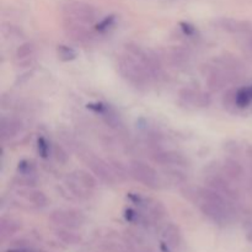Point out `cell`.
I'll list each match as a JSON object with an SVG mask.
<instances>
[{
  "mask_svg": "<svg viewBox=\"0 0 252 252\" xmlns=\"http://www.w3.org/2000/svg\"><path fill=\"white\" fill-rule=\"evenodd\" d=\"M142 252H153V251H150V250H144V251H142Z\"/></svg>",
  "mask_w": 252,
  "mask_h": 252,
  "instance_id": "31",
  "label": "cell"
},
{
  "mask_svg": "<svg viewBox=\"0 0 252 252\" xmlns=\"http://www.w3.org/2000/svg\"><path fill=\"white\" fill-rule=\"evenodd\" d=\"M6 252H41V251H37L34 250V249L27 248V246H19V248L9 249Z\"/></svg>",
  "mask_w": 252,
  "mask_h": 252,
  "instance_id": "29",
  "label": "cell"
},
{
  "mask_svg": "<svg viewBox=\"0 0 252 252\" xmlns=\"http://www.w3.org/2000/svg\"><path fill=\"white\" fill-rule=\"evenodd\" d=\"M86 164L90 167L93 174L97 179H100L101 181L105 182V184L115 185L118 181L117 176L113 172L112 166L106 160L101 159V158L96 157V155H88L86 157Z\"/></svg>",
  "mask_w": 252,
  "mask_h": 252,
  "instance_id": "9",
  "label": "cell"
},
{
  "mask_svg": "<svg viewBox=\"0 0 252 252\" xmlns=\"http://www.w3.org/2000/svg\"><path fill=\"white\" fill-rule=\"evenodd\" d=\"M113 22H115V16H107V17H105V19L101 20L100 22H97V24L95 25L96 31H97V32H105V31H107V30L110 29L111 26H112Z\"/></svg>",
  "mask_w": 252,
  "mask_h": 252,
  "instance_id": "27",
  "label": "cell"
},
{
  "mask_svg": "<svg viewBox=\"0 0 252 252\" xmlns=\"http://www.w3.org/2000/svg\"><path fill=\"white\" fill-rule=\"evenodd\" d=\"M252 102V86L235 91V107L246 108Z\"/></svg>",
  "mask_w": 252,
  "mask_h": 252,
  "instance_id": "22",
  "label": "cell"
},
{
  "mask_svg": "<svg viewBox=\"0 0 252 252\" xmlns=\"http://www.w3.org/2000/svg\"><path fill=\"white\" fill-rule=\"evenodd\" d=\"M37 150H38V154L41 155V158H43V159H47V158L51 157L52 147L48 144L46 138L39 137L38 139H37Z\"/></svg>",
  "mask_w": 252,
  "mask_h": 252,
  "instance_id": "25",
  "label": "cell"
},
{
  "mask_svg": "<svg viewBox=\"0 0 252 252\" xmlns=\"http://www.w3.org/2000/svg\"><path fill=\"white\" fill-rule=\"evenodd\" d=\"M1 139H11L16 137L21 132V122H19L15 118L2 117L1 118Z\"/></svg>",
  "mask_w": 252,
  "mask_h": 252,
  "instance_id": "18",
  "label": "cell"
},
{
  "mask_svg": "<svg viewBox=\"0 0 252 252\" xmlns=\"http://www.w3.org/2000/svg\"><path fill=\"white\" fill-rule=\"evenodd\" d=\"M181 29L184 30V32L187 36H193L196 33V29L189 24H186V22H181Z\"/></svg>",
  "mask_w": 252,
  "mask_h": 252,
  "instance_id": "28",
  "label": "cell"
},
{
  "mask_svg": "<svg viewBox=\"0 0 252 252\" xmlns=\"http://www.w3.org/2000/svg\"><path fill=\"white\" fill-rule=\"evenodd\" d=\"M153 160L158 164H161L164 166H187L189 160L186 159L184 154L180 152H175V150H160V152H155L152 155Z\"/></svg>",
  "mask_w": 252,
  "mask_h": 252,
  "instance_id": "12",
  "label": "cell"
},
{
  "mask_svg": "<svg viewBox=\"0 0 252 252\" xmlns=\"http://www.w3.org/2000/svg\"><path fill=\"white\" fill-rule=\"evenodd\" d=\"M180 100L187 106L193 107H207L211 103V97L206 93L194 89H182L179 94Z\"/></svg>",
  "mask_w": 252,
  "mask_h": 252,
  "instance_id": "13",
  "label": "cell"
},
{
  "mask_svg": "<svg viewBox=\"0 0 252 252\" xmlns=\"http://www.w3.org/2000/svg\"><path fill=\"white\" fill-rule=\"evenodd\" d=\"M117 65L121 75L137 89H145L153 79L144 64L126 51L118 57Z\"/></svg>",
  "mask_w": 252,
  "mask_h": 252,
  "instance_id": "2",
  "label": "cell"
},
{
  "mask_svg": "<svg viewBox=\"0 0 252 252\" xmlns=\"http://www.w3.org/2000/svg\"><path fill=\"white\" fill-rule=\"evenodd\" d=\"M34 52H36V49H34L33 44L27 42V43L21 44V46L17 48L16 56L15 57H16L17 61H20V63H26L30 59L33 58Z\"/></svg>",
  "mask_w": 252,
  "mask_h": 252,
  "instance_id": "23",
  "label": "cell"
},
{
  "mask_svg": "<svg viewBox=\"0 0 252 252\" xmlns=\"http://www.w3.org/2000/svg\"><path fill=\"white\" fill-rule=\"evenodd\" d=\"M223 174L231 181H238L243 177L244 169L238 161L233 159H225L223 164Z\"/></svg>",
  "mask_w": 252,
  "mask_h": 252,
  "instance_id": "19",
  "label": "cell"
},
{
  "mask_svg": "<svg viewBox=\"0 0 252 252\" xmlns=\"http://www.w3.org/2000/svg\"><path fill=\"white\" fill-rule=\"evenodd\" d=\"M245 230H246V235H248L249 240L252 241V217L248 218V220L245 221Z\"/></svg>",
  "mask_w": 252,
  "mask_h": 252,
  "instance_id": "30",
  "label": "cell"
},
{
  "mask_svg": "<svg viewBox=\"0 0 252 252\" xmlns=\"http://www.w3.org/2000/svg\"><path fill=\"white\" fill-rule=\"evenodd\" d=\"M63 14L65 19L90 25L98 19V12L93 5L78 0H69L63 5Z\"/></svg>",
  "mask_w": 252,
  "mask_h": 252,
  "instance_id": "4",
  "label": "cell"
},
{
  "mask_svg": "<svg viewBox=\"0 0 252 252\" xmlns=\"http://www.w3.org/2000/svg\"><path fill=\"white\" fill-rule=\"evenodd\" d=\"M49 220L59 228L78 229L83 226L85 217L76 209H56L49 214Z\"/></svg>",
  "mask_w": 252,
  "mask_h": 252,
  "instance_id": "7",
  "label": "cell"
},
{
  "mask_svg": "<svg viewBox=\"0 0 252 252\" xmlns=\"http://www.w3.org/2000/svg\"><path fill=\"white\" fill-rule=\"evenodd\" d=\"M88 107L90 110L95 111L98 115H101L106 125L110 126L111 128H113V129H123L125 125H123L122 118L111 106L105 105V103H90V105H88Z\"/></svg>",
  "mask_w": 252,
  "mask_h": 252,
  "instance_id": "11",
  "label": "cell"
},
{
  "mask_svg": "<svg viewBox=\"0 0 252 252\" xmlns=\"http://www.w3.org/2000/svg\"><path fill=\"white\" fill-rule=\"evenodd\" d=\"M65 185L79 199H89L96 189V179L85 170H75L66 176Z\"/></svg>",
  "mask_w": 252,
  "mask_h": 252,
  "instance_id": "3",
  "label": "cell"
},
{
  "mask_svg": "<svg viewBox=\"0 0 252 252\" xmlns=\"http://www.w3.org/2000/svg\"><path fill=\"white\" fill-rule=\"evenodd\" d=\"M218 26L221 30L230 33H238V34H248L252 33V24L245 20H236V19H229V17H224L220 19L218 22Z\"/></svg>",
  "mask_w": 252,
  "mask_h": 252,
  "instance_id": "14",
  "label": "cell"
},
{
  "mask_svg": "<svg viewBox=\"0 0 252 252\" xmlns=\"http://www.w3.org/2000/svg\"><path fill=\"white\" fill-rule=\"evenodd\" d=\"M21 229V223L11 217H2L0 219V238L1 240L11 238Z\"/></svg>",
  "mask_w": 252,
  "mask_h": 252,
  "instance_id": "17",
  "label": "cell"
},
{
  "mask_svg": "<svg viewBox=\"0 0 252 252\" xmlns=\"http://www.w3.org/2000/svg\"><path fill=\"white\" fill-rule=\"evenodd\" d=\"M64 31L71 41L81 46H89L95 37L93 32L89 30L88 25L70 19H65L64 21Z\"/></svg>",
  "mask_w": 252,
  "mask_h": 252,
  "instance_id": "8",
  "label": "cell"
},
{
  "mask_svg": "<svg viewBox=\"0 0 252 252\" xmlns=\"http://www.w3.org/2000/svg\"><path fill=\"white\" fill-rule=\"evenodd\" d=\"M51 155L56 159L57 162H59V164H65V162L68 161V154H66V152L61 147V145H54V147H52Z\"/></svg>",
  "mask_w": 252,
  "mask_h": 252,
  "instance_id": "26",
  "label": "cell"
},
{
  "mask_svg": "<svg viewBox=\"0 0 252 252\" xmlns=\"http://www.w3.org/2000/svg\"><path fill=\"white\" fill-rule=\"evenodd\" d=\"M181 231L180 228L175 224H167L165 229L162 230V241L164 245L170 248L171 250H176L181 244Z\"/></svg>",
  "mask_w": 252,
  "mask_h": 252,
  "instance_id": "16",
  "label": "cell"
},
{
  "mask_svg": "<svg viewBox=\"0 0 252 252\" xmlns=\"http://www.w3.org/2000/svg\"><path fill=\"white\" fill-rule=\"evenodd\" d=\"M169 59H170V63L172 64L174 66H181L186 65L189 63V53L186 51H184L182 48H179V47H174V48L170 49L169 52Z\"/></svg>",
  "mask_w": 252,
  "mask_h": 252,
  "instance_id": "21",
  "label": "cell"
},
{
  "mask_svg": "<svg viewBox=\"0 0 252 252\" xmlns=\"http://www.w3.org/2000/svg\"><path fill=\"white\" fill-rule=\"evenodd\" d=\"M129 172L133 179H135L138 182L149 187V189H158L161 187L162 182L158 171L145 162L139 161V160L132 161L129 164Z\"/></svg>",
  "mask_w": 252,
  "mask_h": 252,
  "instance_id": "5",
  "label": "cell"
},
{
  "mask_svg": "<svg viewBox=\"0 0 252 252\" xmlns=\"http://www.w3.org/2000/svg\"><path fill=\"white\" fill-rule=\"evenodd\" d=\"M20 198L25 199L32 208H43L48 204V198L42 191L33 189H25L17 193Z\"/></svg>",
  "mask_w": 252,
  "mask_h": 252,
  "instance_id": "15",
  "label": "cell"
},
{
  "mask_svg": "<svg viewBox=\"0 0 252 252\" xmlns=\"http://www.w3.org/2000/svg\"><path fill=\"white\" fill-rule=\"evenodd\" d=\"M128 198L139 207L143 211V214L147 217L149 220H161L166 214V209L162 206L161 202L155 201V199L144 197L139 193H129Z\"/></svg>",
  "mask_w": 252,
  "mask_h": 252,
  "instance_id": "6",
  "label": "cell"
},
{
  "mask_svg": "<svg viewBox=\"0 0 252 252\" xmlns=\"http://www.w3.org/2000/svg\"><path fill=\"white\" fill-rule=\"evenodd\" d=\"M56 236L66 245H78L81 243V236L73 231V229L61 228L56 231Z\"/></svg>",
  "mask_w": 252,
  "mask_h": 252,
  "instance_id": "20",
  "label": "cell"
},
{
  "mask_svg": "<svg viewBox=\"0 0 252 252\" xmlns=\"http://www.w3.org/2000/svg\"><path fill=\"white\" fill-rule=\"evenodd\" d=\"M193 196L199 201V208L207 218L219 225L230 223L233 219V207L230 204V199L209 187L198 189Z\"/></svg>",
  "mask_w": 252,
  "mask_h": 252,
  "instance_id": "1",
  "label": "cell"
},
{
  "mask_svg": "<svg viewBox=\"0 0 252 252\" xmlns=\"http://www.w3.org/2000/svg\"><path fill=\"white\" fill-rule=\"evenodd\" d=\"M57 54H58V58L63 62H71L78 57L75 49L66 44H59L57 47Z\"/></svg>",
  "mask_w": 252,
  "mask_h": 252,
  "instance_id": "24",
  "label": "cell"
},
{
  "mask_svg": "<svg viewBox=\"0 0 252 252\" xmlns=\"http://www.w3.org/2000/svg\"><path fill=\"white\" fill-rule=\"evenodd\" d=\"M230 181L231 180L228 179L224 174H217V172H214V174L209 175L207 177L206 182L209 189L223 194L224 197H226L230 201H234V199H238L239 194L236 189L231 185Z\"/></svg>",
  "mask_w": 252,
  "mask_h": 252,
  "instance_id": "10",
  "label": "cell"
}]
</instances>
